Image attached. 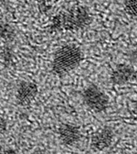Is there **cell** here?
I'll use <instances>...</instances> for the list:
<instances>
[{
	"instance_id": "obj_1",
	"label": "cell",
	"mask_w": 137,
	"mask_h": 154,
	"mask_svg": "<svg viewBox=\"0 0 137 154\" xmlns=\"http://www.w3.org/2000/svg\"><path fill=\"white\" fill-rule=\"evenodd\" d=\"M91 22L92 17L87 8L75 6L52 18L49 32L54 33L62 31H78L87 28Z\"/></svg>"
},
{
	"instance_id": "obj_3",
	"label": "cell",
	"mask_w": 137,
	"mask_h": 154,
	"mask_svg": "<svg viewBox=\"0 0 137 154\" xmlns=\"http://www.w3.org/2000/svg\"><path fill=\"white\" fill-rule=\"evenodd\" d=\"M82 99L89 109L94 112H103L109 107L108 96L96 85H89L82 92Z\"/></svg>"
},
{
	"instance_id": "obj_7",
	"label": "cell",
	"mask_w": 137,
	"mask_h": 154,
	"mask_svg": "<svg viewBox=\"0 0 137 154\" xmlns=\"http://www.w3.org/2000/svg\"><path fill=\"white\" fill-rule=\"evenodd\" d=\"M61 141L66 146H74L82 137L80 128L71 123H64L58 129Z\"/></svg>"
},
{
	"instance_id": "obj_9",
	"label": "cell",
	"mask_w": 137,
	"mask_h": 154,
	"mask_svg": "<svg viewBox=\"0 0 137 154\" xmlns=\"http://www.w3.org/2000/svg\"><path fill=\"white\" fill-rule=\"evenodd\" d=\"M124 10L130 17H137V0H124Z\"/></svg>"
},
{
	"instance_id": "obj_5",
	"label": "cell",
	"mask_w": 137,
	"mask_h": 154,
	"mask_svg": "<svg viewBox=\"0 0 137 154\" xmlns=\"http://www.w3.org/2000/svg\"><path fill=\"white\" fill-rule=\"evenodd\" d=\"M39 93L38 86L33 82H22L17 89L16 100L17 103L21 106H27L30 105Z\"/></svg>"
},
{
	"instance_id": "obj_11",
	"label": "cell",
	"mask_w": 137,
	"mask_h": 154,
	"mask_svg": "<svg viewBox=\"0 0 137 154\" xmlns=\"http://www.w3.org/2000/svg\"><path fill=\"white\" fill-rule=\"evenodd\" d=\"M7 131V122L5 118L0 117V134H3Z\"/></svg>"
},
{
	"instance_id": "obj_10",
	"label": "cell",
	"mask_w": 137,
	"mask_h": 154,
	"mask_svg": "<svg viewBox=\"0 0 137 154\" xmlns=\"http://www.w3.org/2000/svg\"><path fill=\"white\" fill-rule=\"evenodd\" d=\"M128 57H129V60L130 61V63L137 65V48L130 51Z\"/></svg>"
},
{
	"instance_id": "obj_13",
	"label": "cell",
	"mask_w": 137,
	"mask_h": 154,
	"mask_svg": "<svg viewBox=\"0 0 137 154\" xmlns=\"http://www.w3.org/2000/svg\"><path fill=\"white\" fill-rule=\"evenodd\" d=\"M8 2H9V0H0V4H2V5H5Z\"/></svg>"
},
{
	"instance_id": "obj_8",
	"label": "cell",
	"mask_w": 137,
	"mask_h": 154,
	"mask_svg": "<svg viewBox=\"0 0 137 154\" xmlns=\"http://www.w3.org/2000/svg\"><path fill=\"white\" fill-rule=\"evenodd\" d=\"M16 32L12 26L8 23L0 22V38L5 41H11L15 38Z\"/></svg>"
},
{
	"instance_id": "obj_6",
	"label": "cell",
	"mask_w": 137,
	"mask_h": 154,
	"mask_svg": "<svg viewBox=\"0 0 137 154\" xmlns=\"http://www.w3.org/2000/svg\"><path fill=\"white\" fill-rule=\"evenodd\" d=\"M114 132L110 127H103L93 133L91 138V146L94 150L102 151L108 148L112 143Z\"/></svg>"
},
{
	"instance_id": "obj_4",
	"label": "cell",
	"mask_w": 137,
	"mask_h": 154,
	"mask_svg": "<svg viewBox=\"0 0 137 154\" xmlns=\"http://www.w3.org/2000/svg\"><path fill=\"white\" fill-rule=\"evenodd\" d=\"M137 76L136 70L129 64L120 63L112 69L111 73V81L115 85L123 86L132 82Z\"/></svg>"
},
{
	"instance_id": "obj_2",
	"label": "cell",
	"mask_w": 137,
	"mask_h": 154,
	"mask_svg": "<svg viewBox=\"0 0 137 154\" xmlns=\"http://www.w3.org/2000/svg\"><path fill=\"white\" fill-rule=\"evenodd\" d=\"M82 59L83 53L79 46L74 44L64 45L54 53L51 65V71L56 75H65L76 69Z\"/></svg>"
},
{
	"instance_id": "obj_12",
	"label": "cell",
	"mask_w": 137,
	"mask_h": 154,
	"mask_svg": "<svg viewBox=\"0 0 137 154\" xmlns=\"http://www.w3.org/2000/svg\"><path fill=\"white\" fill-rule=\"evenodd\" d=\"M4 59L5 62H10L11 61V58H12V51H11V49L7 48L6 47L5 51H4Z\"/></svg>"
}]
</instances>
